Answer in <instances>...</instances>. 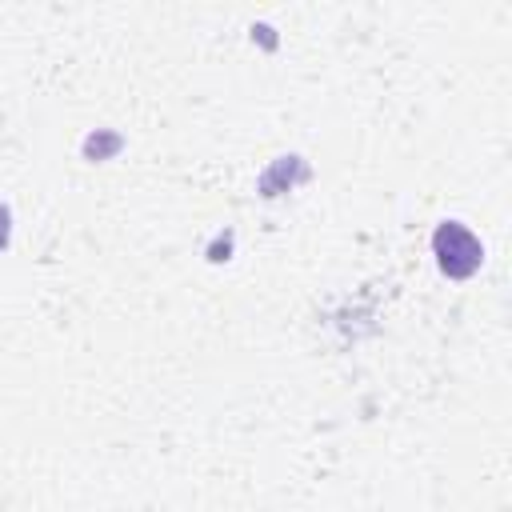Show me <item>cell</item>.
Returning a JSON list of instances; mask_svg holds the SVG:
<instances>
[{
  "label": "cell",
  "mask_w": 512,
  "mask_h": 512,
  "mask_svg": "<svg viewBox=\"0 0 512 512\" xmlns=\"http://www.w3.org/2000/svg\"><path fill=\"white\" fill-rule=\"evenodd\" d=\"M432 252H436L440 268H444L452 280L472 276V272L480 268V260H484L480 240H476L464 224H456V220H448V224L436 228V236H432Z\"/></svg>",
  "instance_id": "obj_1"
},
{
  "label": "cell",
  "mask_w": 512,
  "mask_h": 512,
  "mask_svg": "<svg viewBox=\"0 0 512 512\" xmlns=\"http://www.w3.org/2000/svg\"><path fill=\"white\" fill-rule=\"evenodd\" d=\"M8 228H12V224H8V208L0 204V248L8 244Z\"/></svg>",
  "instance_id": "obj_2"
}]
</instances>
